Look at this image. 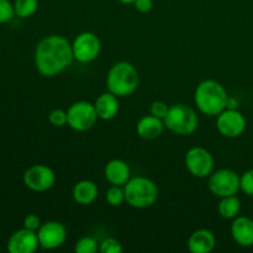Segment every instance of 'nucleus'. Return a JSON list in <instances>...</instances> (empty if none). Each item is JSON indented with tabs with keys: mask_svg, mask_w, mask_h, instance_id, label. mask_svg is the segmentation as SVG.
<instances>
[{
	"mask_svg": "<svg viewBox=\"0 0 253 253\" xmlns=\"http://www.w3.org/2000/svg\"><path fill=\"white\" fill-rule=\"evenodd\" d=\"M74 61L72 43L63 36L49 35L37 43L35 66L43 77H54L66 71Z\"/></svg>",
	"mask_w": 253,
	"mask_h": 253,
	"instance_id": "1",
	"label": "nucleus"
},
{
	"mask_svg": "<svg viewBox=\"0 0 253 253\" xmlns=\"http://www.w3.org/2000/svg\"><path fill=\"white\" fill-rule=\"evenodd\" d=\"M227 91L220 82L205 79L200 82L194 93V101L200 113L208 116H217L226 109Z\"/></svg>",
	"mask_w": 253,
	"mask_h": 253,
	"instance_id": "2",
	"label": "nucleus"
},
{
	"mask_svg": "<svg viewBox=\"0 0 253 253\" xmlns=\"http://www.w3.org/2000/svg\"><path fill=\"white\" fill-rule=\"evenodd\" d=\"M140 83L137 69L130 62H116L109 69L106 76V86L110 93L118 98H125L135 93Z\"/></svg>",
	"mask_w": 253,
	"mask_h": 253,
	"instance_id": "3",
	"label": "nucleus"
},
{
	"mask_svg": "<svg viewBox=\"0 0 253 253\" xmlns=\"http://www.w3.org/2000/svg\"><path fill=\"white\" fill-rule=\"evenodd\" d=\"M124 190L126 203L135 209H147L155 205L158 199V188L150 178H130L124 185Z\"/></svg>",
	"mask_w": 253,
	"mask_h": 253,
	"instance_id": "4",
	"label": "nucleus"
},
{
	"mask_svg": "<svg viewBox=\"0 0 253 253\" xmlns=\"http://www.w3.org/2000/svg\"><path fill=\"white\" fill-rule=\"evenodd\" d=\"M163 121L168 130L179 136L192 135L199 124V119L194 109L185 104H174L169 106L167 116Z\"/></svg>",
	"mask_w": 253,
	"mask_h": 253,
	"instance_id": "5",
	"label": "nucleus"
},
{
	"mask_svg": "<svg viewBox=\"0 0 253 253\" xmlns=\"http://www.w3.org/2000/svg\"><path fill=\"white\" fill-rule=\"evenodd\" d=\"M68 116V126L78 132H84L94 127L98 121L94 104L89 101H76L67 110Z\"/></svg>",
	"mask_w": 253,
	"mask_h": 253,
	"instance_id": "6",
	"label": "nucleus"
},
{
	"mask_svg": "<svg viewBox=\"0 0 253 253\" xmlns=\"http://www.w3.org/2000/svg\"><path fill=\"white\" fill-rule=\"evenodd\" d=\"M209 189L215 197L225 198L236 195L240 192V175L229 168L212 172L209 175Z\"/></svg>",
	"mask_w": 253,
	"mask_h": 253,
	"instance_id": "7",
	"label": "nucleus"
},
{
	"mask_svg": "<svg viewBox=\"0 0 253 253\" xmlns=\"http://www.w3.org/2000/svg\"><path fill=\"white\" fill-rule=\"evenodd\" d=\"M214 157L204 147L195 146V147L189 148L185 155V167L193 177H209L214 172Z\"/></svg>",
	"mask_w": 253,
	"mask_h": 253,
	"instance_id": "8",
	"label": "nucleus"
},
{
	"mask_svg": "<svg viewBox=\"0 0 253 253\" xmlns=\"http://www.w3.org/2000/svg\"><path fill=\"white\" fill-rule=\"evenodd\" d=\"M72 49L76 61L79 63H90L100 54V39L94 32L84 31L76 36L72 42Z\"/></svg>",
	"mask_w": 253,
	"mask_h": 253,
	"instance_id": "9",
	"label": "nucleus"
},
{
	"mask_svg": "<svg viewBox=\"0 0 253 253\" xmlns=\"http://www.w3.org/2000/svg\"><path fill=\"white\" fill-rule=\"evenodd\" d=\"M216 128L225 137H239L246 130V119L237 109H225L217 115Z\"/></svg>",
	"mask_w": 253,
	"mask_h": 253,
	"instance_id": "10",
	"label": "nucleus"
},
{
	"mask_svg": "<svg viewBox=\"0 0 253 253\" xmlns=\"http://www.w3.org/2000/svg\"><path fill=\"white\" fill-rule=\"evenodd\" d=\"M24 183L34 192H47L56 183V174L48 166L35 165L25 172Z\"/></svg>",
	"mask_w": 253,
	"mask_h": 253,
	"instance_id": "11",
	"label": "nucleus"
},
{
	"mask_svg": "<svg viewBox=\"0 0 253 253\" xmlns=\"http://www.w3.org/2000/svg\"><path fill=\"white\" fill-rule=\"evenodd\" d=\"M40 246L44 250H56L66 242L67 230L62 222L47 221L37 231Z\"/></svg>",
	"mask_w": 253,
	"mask_h": 253,
	"instance_id": "12",
	"label": "nucleus"
},
{
	"mask_svg": "<svg viewBox=\"0 0 253 253\" xmlns=\"http://www.w3.org/2000/svg\"><path fill=\"white\" fill-rule=\"evenodd\" d=\"M39 246L37 232L25 227L14 232L7 241V251L10 253H34Z\"/></svg>",
	"mask_w": 253,
	"mask_h": 253,
	"instance_id": "13",
	"label": "nucleus"
},
{
	"mask_svg": "<svg viewBox=\"0 0 253 253\" xmlns=\"http://www.w3.org/2000/svg\"><path fill=\"white\" fill-rule=\"evenodd\" d=\"M231 236L240 246H253V220L251 217H235L231 225Z\"/></svg>",
	"mask_w": 253,
	"mask_h": 253,
	"instance_id": "14",
	"label": "nucleus"
},
{
	"mask_svg": "<svg viewBox=\"0 0 253 253\" xmlns=\"http://www.w3.org/2000/svg\"><path fill=\"white\" fill-rule=\"evenodd\" d=\"M106 180L111 185H120L124 187L131 178V169L127 163L123 160H111L106 163L104 169Z\"/></svg>",
	"mask_w": 253,
	"mask_h": 253,
	"instance_id": "15",
	"label": "nucleus"
},
{
	"mask_svg": "<svg viewBox=\"0 0 253 253\" xmlns=\"http://www.w3.org/2000/svg\"><path fill=\"white\" fill-rule=\"evenodd\" d=\"M216 246L215 235L208 229H199L190 235L188 250L192 253H210Z\"/></svg>",
	"mask_w": 253,
	"mask_h": 253,
	"instance_id": "16",
	"label": "nucleus"
},
{
	"mask_svg": "<svg viewBox=\"0 0 253 253\" xmlns=\"http://www.w3.org/2000/svg\"><path fill=\"white\" fill-rule=\"evenodd\" d=\"M165 121L153 115H146L138 120L136 125L137 135L143 140H156L165 130Z\"/></svg>",
	"mask_w": 253,
	"mask_h": 253,
	"instance_id": "17",
	"label": "nucleus"
},
{
	"mask_svg": "<svg viewBox=\"0 0 253 253\" xmlns=\"http://www.w3.org/2000/svg\"><path fill=\"white\" fill-rule=\"evenodd\" d=\"M96 115L101 120H111L119 113V99L115 94L106 91L100 94L94 103Z\"/></svg>",
	"mask_w": 253,
	"mask_h": 253,
	"instance_id": "18",
	"label": "nucleus"
},
{
	"mask_svg": "<svg viewBox=\"0 0 253 253\" xmlns=\"http://www.w3.org/2000/svg\"><path fill=\"white\" fill-rule=\"evenodd\" d=\"M98 185L93 180L88 179H84L76 183V185L73 187V190H72V197H73L74 202L79 205H83V207L90 205L91 203L95 202V199L98 198Z\"/></svg>",
	"mask_w": 253,
	"mask_h": 253,
	"instance_id": "19",
	"label": "nucleus"
},
{
	"mask_svg": "<svg viewBox=\"0 0 253 253\" xmlns=\"http://www.w3.org/2000/svg\"><path fill=\"white\" fill-rule=\"evenodd\" d=\"M240 210H241V202L236 195H230V197L221 198L217 205V211L220 216L224 219L231 220L239 216Z\"/></svg>",
	"mask_w": 253,
	"mask_h": 253,
	"instance_id": "20",
	"label": "nucleus"
},
{
	"mask_svg": "<svg viewBox=\"0 0 253 253\" xmlns=\"http://www.w3.org/2000/svg\"><path fill=\"white\" fill-rule=\"evenodd\" d=\"M39 0H15L14 10L15 15L20 19H27L37 11Z\"/></svg>",
	"mask_w": 253,
	"mask_h": 253,
	"instance_id": "21",
	"label": "nucleus"
},
{
	"mask_svg": "<svg viewBox=\"0 0 253 253\" xmlns=\"http://www.w3.org/2000/svg\"><path fill=\"white\" fill-rule=\"evenodd\" d=\"M105 199L110 207H120L126 202L125 190L120 185H111L105 193Z\"/></svg>",
	"mask_w": 253,
	"mask_h": 253,
	"instance_id": "22",
	"label": "nucleus"
},
{
	"mask_svg": "<svg viewBox=\"0 0 253 253\" xmlns=\"http://www.w3.org/2000/svg\"><path fill=\"white\" fill-rule=\"evenodd\" d=\"M99 250V245L96 240L91 236L81 237L74 245L76 253H96Z\"/></svg>",
	"mask_w": 253,
	"mask_h": 253,
	"instance_id": "23",
	"label": "nucleus"
},
{
	"mask_svg": "<svg viewBox=\"0 0 253 253\" xmlns=\"http://www.w3.org/2000/svg\"><path fill=\"white\" fill-rule=\"evenodd\" d=\"M99 251L101 253H121L123 252V245L120 241L114 237H108L103 240L99 245Z\"/></svg>",
	"mask_w": 253,
	"mask_h": 253,
	"instance_id": "24",
	"label": "nucleus"
},
{
	"mask_svg": "<svg viewBox=\"0 0 253 253\" xmlns=\"http://www.w3.org/2000/svg\"><path fill=\"white\" fill-rule=\"evenodd\" d=\"M48 120L51 125L54 127H63V126L68 125V116H67V111L62 110V109H54L49 113Z\"/></svg>",
	"mask_w": 253,
	"mask_h": 253,
	"instance_id": "25",
	"label": "nucleus"
},
{
	"mask_svg": "<svg viewBox=\"0 0 253 253\" xmlns=\"http://www.w3.org/2000/svg\"><path fill=\"white\" fill-rule=\"evenodd\" d=\"M14 4L10 0H0V24H5L14 19Z\"/></svg>",
	"mask_w": 253,
	"mask_h": 253,
	"instance_id": "26",
	"label": "nucleus"
},
{
	"mask_svg": "<svg viewBox=\"0 0 253 253\" xmlns=\"http://www.w3.org/2000/svg\"><path fill=\"white\" fill-rule=\"evenodd\" d=\"M240 189L249 197H253V168L240 177Z\"/></svg>",
	"mask_w": 253,
	"mask_h": 253,
	"instance_id": "27",
	"label": "nucleus"
},
{
	"mask_svg": "<svg viewBox=\"0 0 253 253\" xmlns=\"http://www.w3.org/2000/svg\"><path fill=\"white\" fill-rule=\"evenodd\" d=\"M168 110H169V106L165 103V101H161V100H156L151 104V115L156 116L158 119H165L167 116Z\"/></svg>",
	"mask_w": 253,
	"mask_h": 253,
	"instance_id": "28",
	"label": "nucleus"
},
{
	"mask_svg": "<svg viewBox=\"0 0 253 253\" xmlns=\"http://www.w3.org/2000/svg\"><path fill=\"white\" fill-rule=\"evenodd\" d=\"M41 219H40L39 215L36 214H29L27 216H25L24 219V227L27 230H31V231H39V229L41 227Z\"/></svg>",
	"mask_w": 253,
	"mask_h": 253,
	"instance_id": "29",
	"label": "nucleus"
},
{
	"mask_svg": "<svg viewBox=\"0 0 253 253\" xmlns=\"http://www.w3.org/2000/svg\"><path fill=\"white\" fill-rule=\"evenodd\" d=\"M133 6L137 10L138 12H142V14H147L152 10L153 7V1L152 0H136L133 2Z\"/></svg>",
	"mask_w": 253,
	"mask_h": 253,
	"instance_id": "30",
	"label": "nucleus"
},
{
	"mask_svg": "<svg viewBox=\"0 0 253 253\" xmlns=\"http://www.w3.org/2000/svg\"><path fill=\"white\" fill-rule=\"evenodd\" d=\"M237 105H239V101H237L235 98H230L229 96V99H227L226 109H237Z\"/></svg>",
	"mask_w": 253,
	"mask_h": 253,
	"instance_id": "31",
	"label": "nucleus"
},
{
	"mask_svg": "<svg viewBox=\"0 0 253 253\" xmlns=\"http://www.w3.org/2000/svg\"><path fill=\"white\" fill-rule=\"evenodd\" d=\"M118 1H120L121 4H125V5H133V2L136 1V0H118Z\"/></svg>",
	"mask_w": 253,
	"mask_h": 253,
	"instance_id": "32",
	"label": "nucleus"
}]
</instances>
